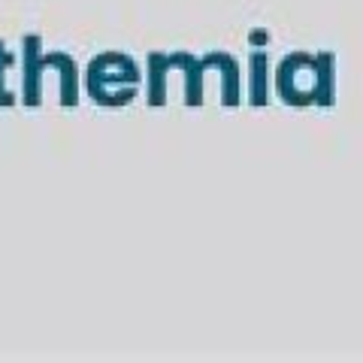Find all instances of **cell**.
I'll return each instance as SVG.
<instances>
[{
	"mask_svg": "<svg viewBox=\"0 0 363 363\" xmlns=\"http://www.w3.org/2000/svg\"><path fill=\"white\" fill-rule=\"evenodd\" d=\"M333 52H294L276 67V91L288 106H330L333 104Z\"/></svg>",
	"mask_w": 363,
	"mask_h": 363,
	"instance_id": "1",
	"label": "cell"
},
{
	"mask_svg": "<svg viewBox=\"0 0 363 363\" xmlns=\"http://www.w3.org/2000/svg\"><path fill=\"white\" fill-rule=\"evenodd\" d=\"M143 73L130 55L104 52L91 58L85 70V88L97 106H128L140 91Z\"/></svg>",
	"mask_w": 363,
	"mask_h": 363,
	"instance_id": "2",
	"label": "cell"
},
{
	"mask_svg": "<svg viewBox=\"0 0 363 363\" xmlns=\"http://www.w3.org/2000/svg\"><path fill=\"white\" fill-rule=\"evenodd\" d=\"M21 58H25V70H21V104L25 106H40L43 100V76L61 67L73 58L67 52H43V37L40 33H28L21 37Z\"/></svg>",
	"mask_w": 363,
	"mask_h": 363,
	"instance_id": "3",
	"label": "cell"
},
{
	"mask_svg": "<svg viewBox=\"0 0 363 363\" xmlns=\"http://www.w3.org/2000/svg\"><path fill=\"white\" fill-rule=\"evenodd\" d=\"M173 70H182L185 76V104L188 106H203V76H206V58H194L191 52H173L169 55Z\"/></svg>",
	"mask_w": 363,
	"mask_h": 363,
	"instance_id": "4",
	"label": "cell"
},
{
	"mask_svg": "<svg viewBox=\"0 0 363 363\" xmlns=\"http://www.w3.org/2000/svg\"><path fill=\"white\" fill-rule=\"evenodd\" d=\"M173 70L169 64V52H149L145 61V100L149 106H164L167 104V76Z\"/></svg>",
	"mask_w": 363,
	"mask_h": 363,
	"instance_id": "5",
	"label": "cell"
},
{
	"mask_svg": "<svg viewBox=\"0 0 363 363\" xmlns=\"http://www.w3.org/2000/svg\"><path fill=\"white\" fill-rule=\"evenodd\" d=\"M269 100V55L255 49L248 55V104L267 106Z\"/></svg>",
	"mask_w": 363,
	"mask_h": 363,
	"instance_id": "6",
	"label": "cell"
},
{
	"mask_svg": "<svg viewBox=\"0 0 363 363\" xmlns=\"http://www.w3.org/2000/svg\"><path fill=\"white\" fill-rule=\"evenodd\" d=\"M13 64H16V55L6 49L4 40H0V106H16L18 104V97L6 88V73H9V67Z\"/></svg>",
	"mask_w": 363,
	"mask_h": 363,
	"instance_id": "7",
	"label": "cell"
}]
</instances>
